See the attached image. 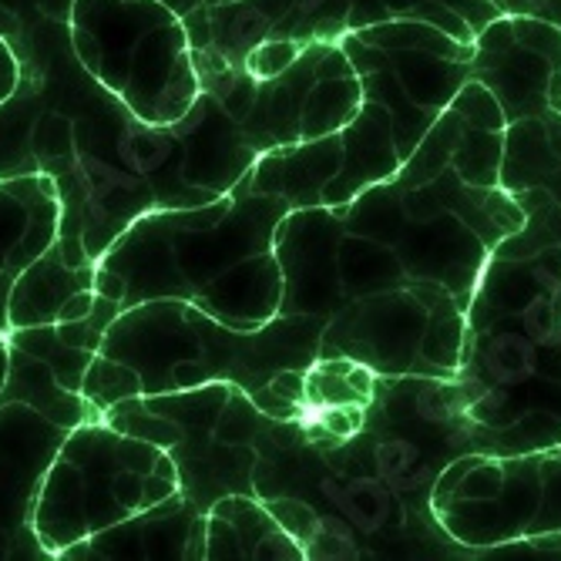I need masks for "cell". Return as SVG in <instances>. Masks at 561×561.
<instances>
[{"label": "cell", "instance_id": "2e32d148", "mask_svg": "<svg viewBox=\"0 0 561 561\" xmlns=\"http://www.w3.org/2000/svg\"><path fill=\"white\" fill-rule=\"evenodd\" d=\"M94 266H68L61 245H47L21 273L8 302L11 330L78 320L94 306Z\"/></svg>", "mask_w": 561, "mask_h": 561}, {"label": "cell", "instance_id": "ba28073f", "mask_svg": "<svg viewBox=\"0 0 561 561\" xmlns=\"http://www.w3.org/2000/svg\"><path fill=\"white\" fill-rule=\"evenodd\" d=\"M122 310L105 296L65 323L11 330L0 387V561H50L34 535V504L65 437L101 417L81 393L105 330Z\"/></svg>", "mask_w": 561, "mask_h": 561}, {"label": "cell", "instance_id": "d6986e66", "mask_svg": "<svg viewBox=\"0 0 561 561\" xmlns=\"http://www.w3.org/2000/svg\"><path fill=\"white\" fill-rule=\"evenodd\" d=\"M71 4H75V0H44V8H41V27L50 24V21H55V24H71ZM165 4L172 11H179L182 18H188V14H195L202 8L222 4V0H165Z\"/></svg>", "mask_w": 561, "mask_h": 561}, {"label": "cell", "instance_id": "8fae6325", "mask_svg": "<svg viewBox=\"0 0 561 561\" xmlns=\"http://www.w3.org/2000/svg\"><path fill=\"white\" fill-rule=\"evenodd\" d=\"M175 491L179 471L162 447L94 417L65 437L50 465L34 504V535L50 561H58L75 541L118 525Z\"/></svg>", "mask_w": 561, "mask_h": 561}, {"label": "cell", "instance_id": "7c38bea8", "mask_svg": "<svg viewBox=\"0 0 561 561\" xmlns=\"http://www.w3.org/2000/svg\"><path fill=\"white\" fill-rule=\"evenodd\" d=\"M71 44L88 75L148 125H172L202 94L185 18L165 0H75Z\"/></svg>", "mask_w": 561, "mask_h": 561}, {"label": "cell", "instance_id": "5b68a950", "mask_svg": "<svg viewBox=\"0 0 561 561\" xmlns=\"http://www.w3.org/2000/svg\"><path fill=\"white\" fill-rule=\"evenodd\" d=\"M360 81L353 118L323 138L266 151L239 192L279 195L293 209L343 206L390 179L414 156L447 105L471 81L474 44L427 21H387L340 37Z\"/></svg>", "mask_w": 561, "mask_h": 561}, {"label": "cell", "instance_id": "52a82bcc", "mask_svg": "<svg viewBox=\"0 0 561 561\" xmlns=\"http://www.w3.org/2000/svg\"><path fill=\"white\" fill-rule=\"evenodd\" d=\"M323 327L317 313H276L256 330H236L195 302L148 299L112 320L81 393L98 414L125 397L206 383H236L256 400L279 374L320 360Z\"/></svg>", "mask_w": 561, "mask_h": 561}, {"label": "cell", "instance_id": "6da1fadb", "mask_svg": "<svg viewBox=\"0 0 561 561\" xmlns=\"http://www.w3.org/2000/svg\"><path fill=\"white\" fill-rule=\"evenodd\" d=\"M501 105L471 78L390 179L343 206L289 209L279 313L327 320L320 356L454 380L484 263L525 222L501 188Z\"/></svg>", "mask_w": 561, "mask_h": 561}, {"label": "cell", "instance_id": "30bf717a", "mask_svg": "<svg viewBox=\"0 0 561 561\" xmlns=\"http://www.w3.org/2000/svg\"><path fill=\"white\" fill-rule=\"evenodd\" d=\"M101 421L162 447L179 471V494L206 515L229 494H256L252 474L273 417L242 387L206 383L125 397L105 407Z\"/></svg>", "mask_w": 561, "mask_h": 561}, {"label": "cell", "instance_id": "5bb4252c", "mask_svg": "<svg viewBox=\"0 0 561 561\" xmlns=\"http://www.w3.org/2000/svg\"><path fill=\"white\" fill-rule=\"evenodd\" d=\"M206 561V515L179 491L145 512L101 528L71 548L58 561Z\"/></svg>", "mask_w": 561, "mask_h": 561}, {"label": "cell", "instance_id": "ffe728a7", "mask_svg": "<svg viewBox=\"0 0 561 561\" xmlns=\"http://www.w3.org/2000/svg\"><path fill=\"white\" fill-rule=\"evenodd\" d=\"M497 14L512 18H535L545 24H554L561 31V0H491Z\"/></svg>", "mask_w": 561, "mask_h": 561}, {"label": "cell", "instance_id": "8992f818", "mask_svg": "<svg viewBox=\"0 0 561 561\" xmlns=\"http://www.w3.org/2000/svg\"><path fill=\"white\" fill-rule=\"evenodd\" d=\"M289 209L279 195L232 188L202 206L148 213L98 256L94 293L118 310L185 299L236 330H256L283 302L276 229Z\"/></svg>", "mask_w": 561, "mask_h": 561}, {"label": "cell", "instance_id": "9a60e30c", "mask_svg": "<svg viewBox=\"0 0 561 561\" xmlns=\"http://www.w3.org/2000/svg\"><path fill=\"white\" fill-rule=\"evenodd\" d=\"M61 198L47 175L0 179V336L11 333L8 302L21 273L58 242Z\"/></svg>", "mask_w": 561, "mask_h": 561}, {"label": "cell", "instance_id": "7a4b0ae2", "mask_svg": "<svg viewBox=\"0 0 561 561\" xmlns=\"http://www.w3.org/2000/svg\"><path fill=\"white\" fill-rule=\"evenodd\" d=\"M18 58L14 101L27 156L61 198L58 245L68 266H94L135 219L232 192L270 148L245 105L239 68L195 61L202 94L185 118L148 125L98 84L71 44V24H44Z\"/></svg>", "mask_w": 561, "mask_h": 561}, {"label": "cell", "instance_id": "e0dca14e", "mask_svg": "<svg viewBox=\"0 0 561 561\" xmlns=\"http://www.w3.org/2000/svg\"><path fill=\"white\" fill-rule=\"evenodd\" d=\"M302 561L299 541L256 494H229L206 512V561Z\"/></svg>", "mask_w": 561, "mask_h": 561}, {"label": "cell", "instance_id": "ac0fdd59", "mask_svg": "<svg viewBox=\"0 0 561 561\" xmlns=\"http://www.w3.org/2000/svg\"><path fill=\"white\" fill-rule=\"evenodd\" d=\"M501 188L507 195L541 188L561 206V101L504 125Z\"/></svg>", "mask_w": 561, "mask_h": 561}, {"label": "cell", "instance_id": "44dd1931", "mask_svg": "<svg viewBox=\"0 0 561 561\" xmlns=\"http://www.w3.org/2000/svg\"><path fill=\"white\" fill-rule=\"evenodd\" d=\"M18 78H21V71H18V58H14V50L0 41V101H8L11 94H14V88H18Z\"/></svg>", "mask_w": 561, "mask_h": 561}, {"label": "cell", "instance_id": "9c48e42d", "mask_svg": "<svg viewBox=\"0 0 561 561\" xmlns=\"http://www.w3.org/2000/svg\"><path fill=\"white\" fill-rule=\"evenodd\" d=\"M497 18L491 0H222L185 18L195 61L239 68L249 55L256 71L286 68L302 44L340 41L350 31L387 21H427L474 44Z\"/></svg>", "mask_w": 561, "mask_h": 561}, {"label": "cell", "instance_id": "277c9868", "mask_svg": "<svg viewBox=\"0 0 561 561\" xmlns=\"http://www.w3.org/2000/svg\"><path fill=\"white\" fill-rule=\"evenodd\" d=\"M525 222L484 263L450 380L481 454L561 444V206L518 192Z\"/></svg>", "mask_w": 561, "mask_h": 561}, {"label": "cell", "instance_id": "4fadbf2b", "mask_svg": "<svg viewBox=\"0 0 561 561\" xmlns=\"http://www.w3.org/2000/svg\"><path fill=\"white\" fill-rule=\"evenodd\" d=\"M437 525L488 558L515 538L561 535V444L522 454H461L431 491Z\"/></svg>", "mask_w": 561, "mask_h": 561}, {"label": "cell", "instance_id": "3957f363", "mask_svg": "<svg viewBox=\"0 0 561 561\" xmlns=\"http://www.w3.org/2000/svg\"><path fill=\"white\" fill-rule=\"evenodd\" d=\"M461 454H478V444L450 380L380 374L360 427L343 437L306 440L273 417L252 481L310 561H478L431 507L437 474Z\"/></svg>", "mask_w": 561, "mask_h": 561}]
</instances>
